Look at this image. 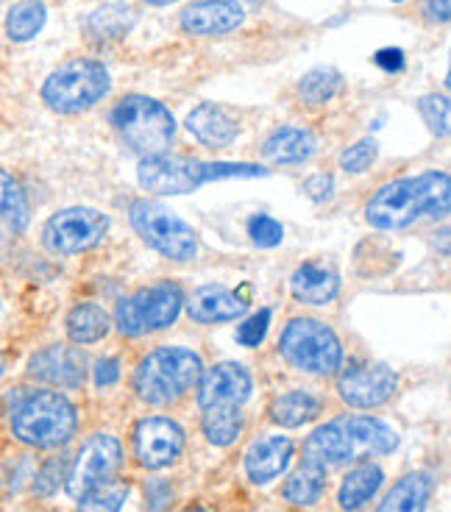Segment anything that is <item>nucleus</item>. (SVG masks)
Instances as JSON below:
<instances>
[{
	"instance_id": "obj_1",
	"label": "nucleus",
	"mask_w": 451,
	"mask_h": 512,
	"mask_svg": "<svg viewBox=\"0 0 451 512\" xmlns=\"http://www.w3.org/2000/svg\"><path fill=\"white\" fill-rule=\"evenodd\" d=\"M451 206L449 173H421L413 179L385 184L365 206V218L374 229L396 231L421 218H446Z\"/></svg>"
},
{
	"instance_id": "obj_2",
	"label": "nucleus",
	"mask_w": 451,
	"mask_h": 512,
	"mask_svg": "<svg viewBox=\"0 0 451 512\" xmlns=\"http://www.w3.org/2000/svg\"><path fill=\"white\" fill-rule=\"evenodd\" d=\"M399 446V432L390 423L371 415H351L337 418L315 429L304 443V460L321 465H340L348 460H360L368 454H390Z\"/></svg>"
},
{
	"instance_id": "obj_3",
	"label": "nucleus",
	"mask_w": 451,
	"mask_h": 512,
	"mask_svg": "<svg viewBox=\"0 0 451 512\" xmlns=\"http://www.w3.org/2000/svg\"><path fill=\"white\" fill-rule=\"evenodd\" d=\"M268 176L259 165H234V162H198L190 156H145L137 167V179L154 195H187L220 179H257Z\"/></svg>"
},
{
	"instance_id": "obj_4",
	"label": "nucleus",
	"mask_w": 451,
	"mask_h": 512,
	"mask_svg": "<svg viewBox=\"0 0 451 512\" xmlns=\"http://www.w3.org/2000/svg\"><path fill=\"white\" fill-rule=\"evenodd\" d=\"M78 426L76 407L56 390H37L20 398L12 410V432L34 448H59L73 440Z\"/></svg>"
},
{
	"instance_id": "obj_5",
	"label": "nucleus",
	"mask_w": 451,
	"mask_h": 512,
	"mask_svg": "<svg viewBox=\"0 0 451 512\" xmlns=\"http://www.w3.org/2000/svg\"><path fill=\"white\" fill-rule=\"evenodd\" d=\"M201 373H204V362L190 348H156L148 357L140 359L134 373V390L142 401L165 407L179 401L187 390H193Z\"/></svg>"
},
{
	"instance_id": "obj_6",
	"label": "nucleus",
	"mask_w": 451,
	"mask_h": 512,
	"mask_svg": "<svg viewBox=\"0 0 451 512\" xmlns=\"http://www.w3.org/2000/svg\"><path fill=\"white\" fill-rule=\"evenodd\" d=\"M109 120L120 134V140L126 142L134 154H140L142 159L145 156L168 154L173 134H176V120L170 115L168 106L148 98V95L120 98Z\"/></svg>"
},
{
	"instance_id": "obj_7",
	"label": "nucleus",
	"mask_w": 451,
	"mask_h": 512,
	"mask_svg": "<svg viewBox=\"0 0 451 512\" xmlns=\"http://www.w3.org/2000/svg\"><path fill=\"white\" fill-rule=\"evenodd\" d=\"M112 78L95 59H70L59 64L42 84V101L56 115H78L109 95Z\"/></svg>"
},
{
	"instance_id": "obj_8",
	"label": "nucleus",
	"mask_w": 451,
	"mask_h": 512,
	"mask_svg": "<svg viewBox=\"0 0 451 512\" xmlns=\"http://www.w3.org/2000/svg\"><path fill=\"white\" fill-rule=\"evenodd\" d=\"M282 357L304 373L329 376L343 365V346L337 334L315 318H296L287 323L279 340Z\"/></svg>"
},
{
	"instance_id": "obj_9",
	"label": "nucleus",
	"mask_w": 451,
	"mask_h": 512,
	"mask_svg": "<svg viewBox=\"0 0 451 512\" xmlns=\"http://www.w3.org/2000/svg\"><path fill=\"white\" fill-rule=\"evenodd\" d=\"M184 307V293L179 284L159 282L142 287L129 298H123L115 309L117 332L126 337H142V334L159 332L176 323Z\"/></svg>"
},
{
	"instance_id": "obj_10",
	"label": "nucleus",
	"mask_w": 451,
	"mask_h": 512,
	"mask_svg": "<svg viewBox=\"0 0 451 512\" xmlns=\"http://www.w3.org/2000/svg\"><path fill=\"white\" fill-rule=\"evenodd\" d=\"M131 226L154 251L173 262H190L198 254V234L190 223L170 212L159 201H134L131 204Z\"/></svg>"
},
{
	"instance_id": "obj_11",
	"label": "nucleus",
	"mask_w": 451,
	"mask_h": 512,
	"mask_svg": "<svg viewBox=\"0 0 451 512\" xmlns=\"http://www.w3.org/2000/svg\"><path fill=\"white\" fill-rule=\"evenodd\" d=\"M109 231V218L90 206H70L48 218L42 229V243L51 254L73 256L90 251L104 240Z\"/></svg>"
},
{
	"instance_id": "obj_12",
	"label": "nucleus",
	"mask_w": 451,
	"mask_h": 512,
	"mask_svg": "<svg viewBox=\"0 0 451 512\" xmlns=\"http://www.w3.org/2000/svg\"><path fill=\"white\" fill-rule=\"evenodd\" d=\"M123 462V448L112 435L90 437L73 460V468L67 474V493L73 499L87 496L90 490L115 479L117 468Z\"/></svg>"
},
{
	"instance_id": "obj_13",
	"label": "nucleus",
	"mask_w": 451,
	"mask_h": 512,
	"mask_svg": "<svg viewBox=\"0 0 451 512\" xmlns=\"http://www.w3.org/2000/svg\"><path fill=\"white\" fill-rule=\"evenodd\" d=\"M396 387H399V376L382 362H351L337 379L340 398L357 410H371L385 404L396 393Z\"/></svg>"
},
{
	"instance_id": "obj_14",
	"label": "nucleus",
	"mask_w": 451,
	"mask_h": 512,
	"mask_svg": "<svg viewBox=\"0 0 451 512\" xmlns=\"http://www.w3.org/2000/svg\"><path fill=\"white\" fill-rule=\"evenodd\" d=\"M184 451V429L170 418H145L134 432V454L148 471L168 468Z\"/></svg>"
},
{
	"instance_id": "obj_15",
	"label": "nucleus",
	"mask_w": 451,
	"mask_h": 512,
	"mask_svg": "<svg viewBox=\"0 0 451 512\" xmlns=\"http://www.w3.org/2000/svg\"><path fill=\"white\" fill-rule=\"evenodd\" d=\"M28 376L37 382L76 390L87 379V354L76 346H48L28 362Z\"/></svg>"
},
{
	"instance_id": "obj_16",
	"label": "nucleus",
	"mask_w": 451,
	"mask_h": 512,
	"mask_svg": "<svg viewBox=\"0 0 451 512\" xmlns=\"http://www.w3.org/2000/svg\"><path fill=\"white\" fill-rule=\"evenodd\" d=\"M251 396V373L240 362H220L198 379V407L207 410L215 404L240 407Z\"/></svg>"
},
{
	"instance_id": "obj_17",
	"label": "nucleus",
	"mask_w": 451,
	"mask_h": 512,
	"mask_svg": "<svg viewBox=\"0 0 451 512\" xmlns=\"http://www.w3.org/2000/svg\"><path fill=\"white\" fill-rule=\"evenodd\" d=\"M243 20L245 12L232 0H198L181 12V28L193 37H223Z\"/></svg>"
},
{
	"instance_id": "obj_18",
	"label": "nucleus",
	"mask_w": 451,
	"mask_h": 512,
	"mask_svg": "<svg viewBox=\"0 0 451 512\" xmlns=\"http://www.w3.org/2000/svg\"><path fill=\"white\" fill-rule=\"evenodd\" d=\"M293 460V440L284 435L259 437L245 451V471L254 485H268L284 474V468Z\"/></svg>"
},
{
	"instance_id": "obj_19",
	"label": "nucleus",
	"mask_w": 451,
	"mask_h": 512,
	"mask_svg": "<svg viewBox=\"0 0 451 512\" xmlns=\"http://www.w3.org/2000/svg\"><path fill=\"white\" fill-rule=\"evenodd\" d=\"M245 312H248V298L218 284L195 290L193 298L187 301V315L195 323H226V320L243 318Z\"/></svg>"
},
{
	"instance_id": "obj_20",
	"label": "nucleus",
	"mask_w": 451,
	"mask_h": 512,
	"mask_svg": "<svg viewBox=\"0 0 451 512\" xmlns=\"http://www.w3.org/2000/svg\"><path fill=\"white\" fill-rule=\"evenodd\" d=\"M187 128L195 140L207 148H229L237 134H240V123L234 120L229 109H223L218 103H201L187 115Z\"/></svg>"
},
{
	"instance_id": "obj_21",
	"label": "nucleus",
	"mask_w": 451,
	"mask_h": 512,
	"mask_svg": "<svg viewBox=\"0 0 451 512\" xmlns=\"http://www.w3.org/2000/svg\"><path fill=\"white\" fill-rule=\"evenodd\" d=\"M318 148V137L310 128L282 126L273 131L262 145V156L273 165H301L307 162Z\"/></svg>"
},
{
	"instance_id": "obj_22",
	"label": "nucleus",
	"mask_w": 451,
	"mask_h": 512,
	"mask_svg": "<svg viewBox=\"0 0 451 512\" xmlns=\"http://www.w3.org/2000/svg\"><path fill=\"white\" fill-rule=\"evenodd\" d=\"M293 295L304 304H329L335 301V295L340 293V276L332 268H321V265H301L293 273Z\"/></svg>"
},
{
	"instance_id": "obj_23",
	"label": "nucleus",
	"mask_w": 451,
	"mask_h": 512,
	"mask_svg": "<svg viewBox=\"0 0 451 512\" xmlns=\"http://www.w3.org/2000/svg\"><path fill=\"white\" fill-rule=\"evenodd\" d=\"M28 223H31V206H28L26 190L9 170L0 167V229L23 234Z\"/></svg>"
},
{
	"instance_id": "obj_24",
	"label": "nucleus",
	"mask_w": 451,
	"mask_h": 512,
	"mask_svg": "<svg viewBox=\"0 0 451 512\" xmlns=\"http://www.w3.org/2000/svg\"><path fill=\"white\" fill-rule=\"evenodd\" d=\"M323 490H326V465L312 460L301 462L282 487L284 499L298 507H310L315 501H321Z\"/></svg>"
},
{
	"instance_id": "obj_25",
	"label": "nucleus",
	"mask_w": 451,
	"mask_h": 512,
	"mask_svg": "<svg viewBox=\"0 0 451 512\" xmlns=\"http://www.w3.org/2000/svg\"><path fill=\"white\" fill-rule=\"evenodd\" d=\"M429 496H432L429 474H410L393 485L376 512H424Z\"/></svg>"
},
{
	"instance_id": "obj_26",
	"label": "nucleus",
	"mask_w": 451,
	"mask_h": 512,
	"mask_svg": "<svg viewBox=\"0 0 451 512\" xmlns=\"http://www.w3.org/2000/svg\"><path fill=\"white\" fill-rule=\"evenodd\" d=\"M382 471L376 468V465H357L354 471H348V476L343 479V485H340V493H337V501H340V507L348 512L360 510L365 501L374 499V493L382 487Z\"/></svg>"
},
{
	"instance_id": "obj_27",
	"label": "nucleus",
	"mask_w": 451,
	"mask_h": 512,
	"mask_svg": "<svg viewBox=\"0 0 451 512\" xmlns=\"http://www.w3.org/2000/svg\"><path fill=\"white\" fill-rule=\"evenodd\" d=\"M109 315H106L104 307L98 304H78V307L70 309L67 315V334L70 340L78 343V346H90V343H98L101 337H106L109 332Z\"/></svg>"
},
{
	"instance_id": "obj_28",
	"label": "nucleus",
	"mask_w": 451,
	"mask_h": 512,
	"mask_svg": "<svg viewBox=\"0 0 451 512\" xmlns=\"http://www.w3.org/2000/svg\"><path fill=\"white\" fill-rule=\"evenodd\" d=\"M48 23V9L42 0H20L6 14V37L12 42H31Z\"/></svg>"
},
{
	"instance_id": "obj_29",
	"label": "nucleus",
	"mask_w": 451,
	"mask_h": 512,
	"mask_svg": "<svg viewBox=\"0 0 451 512\" xmlns=\"http://www.w3.org/2000/svg\"><path fill=\"white\" fill-rule=\"evenodd\" d=\"M318 412H321L318 398L312 393H304V390H293V393H284L273 401L271 418L284 429H298V426L310 423Z\"/></svg>"
},
{
	"instance_id": "obj_30",
	"label": "nucleus",
	"mask_w": 451,
	"mask_h": 512,
	"mask_svg": "<svg viewBox=\"0 0 451 512\" xmlns=\"http://www.w3.org/2000/svg\"><path fill=\"white\" fill-rule=\"evenodd\" d=\"M243 432V412L234 404H215L204 410V435L212 446H232Z\"/></svg>"
},
{
	"instance_id": "obj_31",
	"label": "nucleus",
	"mask_w": 451,
	"mask_h": 512,
	"mask_svg": "<svg viewBox=\"0 0 451 512\" xmlns=\"http://www.w3.org/2000/svg\"><path fill=\"white\" fill-rule=\"evenodd\" d=\"M137 23V14L131 6H120V3H112V6H101L87 17V31H90L95 39H120L129 34L131 28Z\"/></svg>"
},
{
	"instance_id": "obj_32",
	"label": "nucleus",
	"mask_w": 451,
	"mask_h": 512,
	"mask_svg": "<svg viewBox=\"0 0 451 512\" xmlns=\"http://www.w3.org/2000/svg\"><path fill=\"white\" fill-rule=\"evenodd\" d=\"M340 90H343V76L329 64L312 67L310 73H304V78L298 81V95L307 103H329Z\"/></svg>"
},
{
	"instance_id": "obj_33",
	"label": "nucleus",
	"mask_w": 451,
	"mask_h": 512,
	"mask_svg": "<svg viewBox=\"0 0 451 512\" xmlns=\"http://www.w3.org/2000/svg\"><path fill=\"white\" fill-rule=\"evenodd\" d=\"M129 499V485L120 479H109L78 499V512H120Z\"/></svg>"
},
{
	"instance_id": "obj_34",
	"label": "nucleus",
	"mask_w": 451,
	"mask_h": 512,
	"mask_svg": "<svg viewBox=\"0 0 451 512\" xmlns=\"http://www.w3.org/2000/svg\"><path fill=\"white\" fill-rule=\"evenodd\" d=\"M418 112L435 137H449V98L446 95H424L418 101Z\"/></svg>"
},
{
	"instance_id": "obj_35",
	"label": "nucleus",
	"mask_w": 451,
	"mask_h": 512,
	"mask_svg": "<svg viewBox=\"0 0 451 512\" xmlns=\"http://www.w3.org/2000/svg\"><path fill=\"white\" fill-rule=\"evenodd\" d=\"M376 156H379L376 140H360L340 154V167L346 173H365L376 162Z\"/></svg>"
},
{
	"instance_id": "obj_36",
	"label": "nucleus",
	"mask_w": 451,
	"mask_h": 512,
	"mask_svg": "<svg viewBox=\"0 0 451 512\" xmlns=\"http://www.w3.org/2000/svg\"><path fill=\"white\" fill-rule=\"evenodd\" d=\"M248 234H251V243L259 248H276L284 240V226L271 215H254L248 220Z\"/></svg>"
},
{
	"instance_id": "obj_37",
	"label": "nucleus",
	"mask_w": 451,
	"mask_h": 512,
	"mask_svg": "<svg viewBox=\"0 0 451 512\" xmlns=\"http://www.w3.org/2000/svg\"><path fill=\"white\" fill-rule=\"evenodd\" d=\"M67 462L62 460V457H53V460H48L42 468H39L37 479H34V493L37 496H53L56 490H59V485L67 479Z\"/></svg>"
},
{
	"instance_id": "obj_38",
	"label": "nucleus",
	"mask_w": 451,
	"mask_h": 512,
	"mask_svg": "<svg viewBox=\"0 0 451 512\" xmlns=\"http://www.w3.org/2000/svg\"><path fill=\"white\" fill-rule=\"evenodd\" d=\"M268 326H271V309H262L257 315H251V318L240 323V329H237V340H240V346L245 348H257L262 340H265V334H268Z\"/></svg>"
},
{
	"instance_id": "obj_39",
	"label": "nucleus",
	"mask_w": 451,
	"mask_h": 512,
	"mask_svg": "<svg viewBox=\"0 0 451 512\" xmlns=\"http://www.w3.org/2000/svg\"><path fill=\"white\" fill-rule=\"evenodd\" d=\"M145 496H148V512H162L173 499V487L165 479H151L145 485Z\"/></svg>"
},
{
	"instance_id": "obj_40",
	"label": "nucleus",
	"mask_w": 451,
	"mask_h": 512,
	"mask_svg": "<svg viewBox=\"0 0 451 512\" xmlns=\"http://www.w3.org/2000/svg\"><path fill=\"white\" fill-rule=\"evenodd\" d=\"M332 187H335V181H332L329 173H318V176H310L304 181V190H307L312 201H326L332 195Z\"/></svg>"
},
{
	"instance_id": "obj_41",
	"label": "nucleus",
	"mask_w": 451,
	"mask_h": 512,
	"mask_svg": "<svg viewBox=\"0 0 451 512\" xmlns=\"http://www.w3.org/2000/svg\"><path fill=\"white\" fill-rule=\"evenodd\" d=\"M120 379V362L115 357L101 359L98 365H95V384L98 387H112V384Z\"/></svg>"
},
{
	"instance_id": "obj_42",
	"label": "nucleus",
	"mask_w": 451,
	"mask_h": 512,
	"mask_svg": "<svg viewBox=\"0 0 451 512\" xmlns=\"http://www.w3.org/2000/svg\"><path fill=\"white\" fill-rule=\"evenodd\" d=\"M374 62L385 70V73H399L401 67H404V53L401 48H382V51L376 53Z\"/></svg>"
},
{
	"instance_id": "obj_43",
	"label": "nucleus",
	"mask_w": 451,
	"mask_h": 512,
	"mask_svg": "<svg viewBox=\"0 0 451 512\" xmlns=\"http://www.w3.org/2000/svg\"><path fill=\"white\" fill-rule=\"evenodd\" d=\"M426 14L435 23H449L451 0H426Z\"/></svg>"
},
{
	"instance_id": "obj_44",
	"label": "nucleus",
	"mask_w": 451,
	"mask_h": 512,
	"mask_svg": "<svg viewBox=\"0 0 451 512\" xmlns=\"http://www.w3.org/2000/svg\"><path fill=\"white\" fill-rule=\"evenodd\" d=\"M232 3H237V6L245 12V9H257L262 0H232Z\"/></svg>"
},
{
	"instance_id": "obj_45",
	"label": "nucleus",
	"mask_w": 451,
	"mask_h": 512,
	"mask_svg": "<svg viewBox=\"0 0 451 512\" xmlns=\"http://www.w3.org/2000/svg\"><path fill=\"white\" fill-rule=\"evenodd\" d=\"M145 3H151V6H170V3H176V0H145Z\"/></svg>"
},
{
	"instance_id": "obj_46",
	"label": "nucleus",
	"mask_w": 451,
	"mask_h": 512,
	"mask_svg": "<svg viewBox=\"0 0 451 512\" xmlns=\"http://www.w3.org/2000/svg\"><path fill=\"white\" fill-rule=\"evenodd\" d=\"M3 371H6V359H3V354H0V376H3Z\"/></svg>"
},
{
	"instance_id": "obj_47",
	"label": "nucleus",
	"mask_w": 451,
	"mask_h": 512,
	"mask_svg": "<svg viewBox=\"0 0 451 512\" xmlns=\"http://www.w3.org/2000/svg\"><path fill=\"white\" fill-rule=\"evenodd\" d=\"M187 512H207L204 507H193V510H187Z\"/></svg>"
},
{
	"instance_id": "obj_48",
	"label": "nucleus",
	"mask_w": 451,
	"mask_h": 512,
	"mask_svg": "<svg viewBox=\"0 0 451 512\" xmlns=\"http://www.w3.org/2000/svg\"><path fill=\"white\" fill-rule=\"evenodd\" d=\"M393 3H401V0H393Z\"/></svg>"
},
{
	"instance_id": "obj_49",
	"label": "nucleus",
	"mask_w": 451,
	"mask_h": 512,
	"mask_svg": "<svg viewBox=\"0 0 451 512\" xmlns=\"http://www.w3.org/2000/svg\"><path fill=\"white\" fill-rule=\"evenodd\" d=\"M0 307H3V301H0Z\"/></svg>"
}]
</instances>
